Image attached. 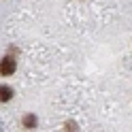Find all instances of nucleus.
I'll return each mask as SVG.
<instances>
[{
  "label": "nucleus",
  "mask_w": 132,
  "mask_h": 132,
  "mask_svg": "<svg viewBox=\"0 0 132 132\" xmlns=\"http://www.w3.org/2000/svg\"><path fill=\"white\" fill-rule=\"evenodd\" d=\"M0 70H2V75H11V72L15 70V60H13V57H2Z\"/></svg>",
  "instance_id": "f257e3e1"
},
{
  "label": "nucleus",
  "mask_w": 132,
  "mask_h": 132,
  "mask_svg": "<svg viewBox=\"0 0 132 132\" xmlns=\"http://www.w3.org/2000/svg\"><path fill=\"white\" fill-rule=\"evenodd\" d=\"M26 126H28V128L34 126V117H32V115H28V117H26Z\"/></svg>",
  "instance_id": "7ed1b4c3"
},
{
  "label": "nucleus",
  "mask_w": 132,
  "mask_h": 132,
  "mask_svg": "<svg viewBox=\"0 0 132 132\" xmlns=\"http://www.w3.org/2000/svg\"><path fill=\"white\" fill-rule=\"evenodd\" d=\"M0 94H2L0 98H2V102H4V100H9V98L13 96V89L11 87H2V89H0Z\"/></svg>",
  "instance_id": "f03ea898"
}]
</instances>
